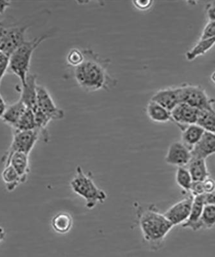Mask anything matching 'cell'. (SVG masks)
Segmentation results:
<instances>
[{
  "mask_svg": "<svg viewBox=\"0 0 215 257\" xmlns=\"http://www.w3.org/2000/svg\"><path fill=\"white\" fill-rule=\"evenodd\" d=\"M83 63L74 69V77L80 88L87 92H95L114 86L116 82L109 74L107 62L91 50H83Z\"/></svg>",
  "mask_w": 215,
  "mask_h": 257,
  "instance_id": "1",
  "label": "cell"
},
{
  "mask_svg": "<svg viewBox=\"0 0 215 257\" xmlns=\"http://www.w3.org/2000/svg\"><path fill=\"white\" fill-rule=\"evenodd\" d=\"M136 216L144 239L154 248H159L173 226L154 205L136 206Z\"/></svg>",
  "mask_w": 215,
  "mask_h": 257,
  "instance_id": "2",
  "label": "cell"
},
{
  "mask_svg": "<svg viewBox=\"0 0 215 257\" xmlns=\"http://www.w3.org/2000/svg\"><path fill=\"white\" fill-rule=\"evenodd\" d=\"M49 36V34H45L34 38L33 40L25 41L9 57V70L18 77L22 86L25 84L27 76L30 73V66L34 51Z\"/></svg>",
  "mask_w": 215,
  "mask_h": 257,
  "instance_id": "3",
  "label": "cell"
},
{
  "mask_svg": "<svg viewBox=\"0 0 215 257\" xmlns=\"http://www.w3.org/2000/svg\"><path fill=\"white\" fill-rule=\"evenodd\" d=\"M70 185L72 191L85 200L86 207L90 210L106 200V193L95 184L91 177L84 173L79 165Z\"/></svg>",
  "mask_w": 215,
  "mask_h": 257,
  "instance_id": "4",
  "label": "cell"
},
{
  "mask_svg": "<svg viewBox=\"0 0 215 257\" xmlns=\"http://www.w3.org/2000/svg\"><path fill=\"white\" fill-rule=\"evenodd\" d=\"M178 89L180 103L188 104L199 111L214 109L215 99L210 97L202 86L183 83L178 86Z\"/></svg>",
  "mask_w": 215,
  "mask_h": 257,
  "instance_id": "5",
  "label": "cell"
},
{
  "mask_svg": "<svg viewBox=\"0 0 215 257\" xmlns=\"http://www.w3.org/2000/svg\"><path fill=\"white\" fill-rule=\"evenodd\" d=\"M28 26L0 27V53L10 57L25 41Z\"/></svg>",
  "mask_w": 215,
  "mask_h": 257,
  "instance_id": "6",
  "label": "cell"
},
{
  "mask_svg": "<svg viewBox=\"0 0 215 257\" xmlns=\"http://www.w3.org/2000/svg\"><path fill=\"white\" fill-rule=\"evenodd\" d=\"M41 133L38 130L13 131V141L5 155L22 153L29 155L40 139Z\"/></svg>",
  "mask_w": 215,
  "mask_h": 257,
  "instance_id": "7",
  "label": "cell"
},
{
  "mask_svg": "<svg viewBox=\"0 0 215 257\" xmlns=\"http://www.w3.org/2000/svg\"><path fill=\"white\" fill-rule=\"evenodd\" d=\"M36 109L49 117L51 120H61L65 116L63 110L59 108L55 104L47 89L40 84H38L37 87V107H36Z\"/></svg>",
  "mask_w": 215,
  "mask_h": 257,
  "instance_id": "8",
  "label": "cell"
},
{
  "mask_svg": "<svg viewBox=\"0 0 215 257\" xmlns=\"http://www.w3.org/2000/svg\"><path fill=\"white\" fill-rule=\"evenodd\" d=\"M193 198L191 195L189 194L188 196L174 204L164 213L173 227L178 225L182 226L188 219L193 205Z\"/></svg>",
  "mask_w": 215,
  "mask_h": 257,
  "instance_id": "9",
  "label": "cell"
},
{
  "mask_svg": "<svg viewBox=\"0 0 215 257\" xmlns=\"http://www.w3.org/2000/svg\"><path fill=\"white\" fill-rule=\"evenodd\" d=\"M192 158L191 151L181 142H174L167 151L164 160L167 164L178 167H187Z\"/></svg>",
  "mask_w": 215,
  "mask_h": 257,
  "instance_id": "10",
  "label": "cell"
},
{
  "mask_svg": "<svg viewBox=\"0 0 215 257\" xmlns=\"http://www.w3.org/2000/svg\"><path fill=\"white\" fill-rule=\"evenodd\" d=\"M199 110L190 105L180 103L171 111V121L178 126L195 124L198 120Z\"/></svg>",
  "mask_w": 215,
  "mask_h": 257,
  "instance_id": "11",
  "label": "cell"
},
{
  "mask_svg": "<svg viewBox=\"0 0 215 257\" xmlns=\"http://www.w3.org/2000/svg\"><path fill=\"white\" fill-rule=\"evenodd\" d=\"M37 76L33 73H29L26 82L20 89V100L25 106L35 111L37 107Z\"/></svg>",
  "mask_w": 215,
  "mask_h": 257,
  "instance_id": "12",
  "label": "cell"
},
{
  "mask_svg": "<svg viewBox=\"0 0 215 257\" xmlns=\"http://www.w3.org/2000/svg\"><path fill=\"white\" fill-rule=\"evenodd\" d=\"M2 162L4 163L5 165H10L15 169L21 177L22 183L27 181L30 172L29 155L22 153L4 155Z\"/></svg>",
  "mask_w": 215,
  "mask_h": 257,
  "instance_id": "13",
  "label": "cell"
},
{
  "mask_svg": "<svg viewBox=\"0 0 215 257\" xmlns=\"http://www.w3.org/2000/svg\"><path fill=\"white\" fill-rule=\"evenodd\" d=\"M151 100L171 112L180 103L178 86L159 89L152 96Z\"/></svg>",
  "mask_w": 215,
  "mask_h": 257,
  "instance_id": "14",
  "label": "cell"
},
{
  "mask_svg": "<svg viewBox=\"0 0 215 257\" xmlns=\"http://www.w3.org/2000/svg\"><path fill=\"white\" fill-rule=\"evenodd\" d=\"M205 205V196L194 197L190 215L187 221L182 225L183 228L189 229L193 231L201 230L200 219Z\"/></svg>",
  "mask_w": 215,
  "mask_h": 257,
  "instance_id": "15",
  "label": "cell"
},
{
  "mask_svg": "<svg viewBox=\"0 0 215 257\" xmlns=\"http://www.w3.org/2000/svg\"><path fill=\"white\" fill-rule=\"evenodd\" d=\"M181 131V142L189 150H193L202 139L205 131L198 124H191L179 127Z\"/></svg>",
  "mask_w": 215,
  "mask_h": 257,
  "instance_id": "16",
  "label": "cell"
},
{
  "mask_svg": "<svg viewBox=\"0 0 215 257\" xmlns=\"http://www.w3.org/2000/svg\"><path fill=\"white\" fill-rule=\"evenodd\" d=\"M215 154V134L205 132L202 139L191 151L192 157L206 160Z\"/></svg>",
  "mask_w": 215,
  "mask_h": 257,
  "instance_id": "17",
  "label": "cell"
},
{
  "mask_svg": "<svg viewBox=\"0 0 215 257\" xmlns=\"http://www.w3.org/2000/svg\"><path fill=\"white\" fill-rule=\"evenodd\" d=\"M27 109L24 103L19 99L13 104L8 105L2 120L6 124L13 128Z\"/></svg>",
  "mask_w": 215,
  "mask_h": 257,
  "instance_id": "18",
  "label": "cell"
},
{
  "mask_svg": "<svg viewBox=\"0 0 215 257\" xmlns=\"http://www.w3.org/2000/svg\"><path fill=\"white\" fill-rule=\"evenodd\" d=\"M186 167L193 181H203L210 177L205 159L192 157Z\"/></svg>",
  "mask_w": 215,
  "mask_h": 257,
  "instance_id": "19",
  "label": "cell"
},
{
  "mask_svg": "<svg viewBox=\"0 0 215 257\" xmlns=\"http://www.w3.org/2000/svg\"><path fill=\"white\" fill-rule=\"evenodd\" d=\"M146 113L151 120L156 123H166L171 121V112L162 105L151 100L146 107Z\"/></svg>",
  "mask_w": 215,
  "mask_h": 257,
  "instance_id": "20",
  "label": "cell"
},
{
  "mask_svg": "<svg viewBox=\"0 0 215 257\" xmlns=\"http://www.w3.org/2000/svg\"><path fill=\"white\" fill-rule=\"evenodd\" d=\"M52 227L56 232L65 234L72 228L73 219L68 213H59L55 215L51 222Z\"/></svg>",
  "mask_w": 215,
  "mask_h": 257,
  "instance_id": "21",
  "label": "cell"
},
{
  "mask_svg": "<svg viewBox=\"0 0 215 257\" xmlns=\"http://www.w3.org/2000/svg\"><path fill=\"white\" fill-rule=\"evenodd\" d=\"M2 178L9 192H13L17 189L18 185L22 183L21 177L10 165H5Z\"/></svg>",
  "mask_w": 215,
  "mask_h": 257,
  "instance_id": "22",
  "label": "cell"
},
{
  "mask_svg": "<svg viewBox=\"0 0 215 257\" xmlns=\"http://www.w3.org/2000/svg\"><path fill=\"white\" fill-rule=\"evenodd\" d=\"M196 124L200 126L205 132L215 134V109L199 111Z\"/></svg>",
  "mask_w": 215,
  "mask_h": 257,
  "instance_id": "23",
  "label": "cell"
},
{
  "mask_svg": "<svg viewBox=\"0 0 215 257\" xmlns=\"http://www.w3.org/2000/svg\"><path fill=\"white\" fill-rule=\"evenodd\" d=\"M175 181L185 194H189L193 181L186 167H178L175 173Z\"/></svg>",
  "mask_w": 215,
  "mask_h": 257,
  "instance_id": "24",
  "label": "cell"
},
{
  "mask_svg": "<svg viewBox=\"0 0 215 257\" xmlns=\"http://www.w3.org/2000/svg\"><path fill=\"white\" fill-rule=\"evenodd\" d=\"M34 130H36L35 115H34L33 110L27 108L13 130L29 131Z\"/></svg>",
  "mask_w": 215,
  "mask_h": 257,
  "instance_id": "25",
  "label": "cell"
},
{
  "mask_svg": "<svg viewBox=\"0 0 215 257\" xmlns=\"http://www.w3.org/2000/svg\"><path fill=\"white\" fill-rule=\"evenodd\" d=\"M201 228L209 229L215 226V204H205L200 219Z\"/></svg>",
  "mask_w": 215,
  "mask_h": 257,
  "instance_id": "26",
  "label": "cell"
},
{
  "mask_svg": "<svg viewBox=\"0 0 215 257\" xmlns=\"http://www.w3.org/2000/svg\"><path fill=\"white\" fill-rule=\"evenodd\" d=\"M84 59L83 50H79L78 48H72L66 57V61L68 64L74 68L77 67L83 63Z\"/></svg>",
  "mask_w": 215,
  "mask_h": 257,
  "instance_id": "27",
  "label": "cell"
},
{
  "mask_svg": "<svg viewBox=\"0 0 215 257\" xmlns=\"http://www.w3.org/2000/svg\"><path fill=\"white\" fill-rule=\"evenodd\" d=\"M9 68V57L0 53V86L2 79Z\"/></svg>",
  "mask_w": 215,
  "mask_h": 257,
  "instance_id": "28",
  "label": "cell"
},
{
  "mask_svg": "<svg viewBox=\"0 0 215 257\" xmlns=\"http://www.w3.org/2000/svg\"><path fill=\"white\" fill-rule=\"evenodd\" d=\"M203 192L205 196L211 194L215 189V181L213 179L208 178L206 180L202 181Z\"/></svg>",
  "mask_w": 215,
  "mask_h": 257,
  "instance_id": "29",
  "label": "cell"
},
{
  "mask_svg": "<svg viewBox=\"0 0 215 257\" xmlns=\"http://www.w3.org/2000/svg\"><path fill=\"white\" fill-rule=\"evenodd\" d=\"M205 13L209 22H215V1L209 2L206 5Z\"/></svg>",
  "mask_w": 215,
  "mask_h": 257,
  "instance_id": "30",
  "label": "cell"
},
{
  "mask_svg": "<svg viewBox=\"0 0 215 257\" xmlns=\"http://www.w3.org/2000/svg\"><path fill=\"white\" fill-rule=\"evenodd\" d=\"M134 4V6L137 9H139L141 11L147 10L150 9V7L152 6L153 2L152 1H136L133 2Z\"/></svg>",
  "mask_w": 215,
  "mask_h": 257,
  "instance_id": "31",
  "label": "cell"
},
{
  "mask_svg": "<svg viewBox=\"0 0 215 257\" xmlns=\"http://www.w3.org/2000/svg\"><path fill=\"white\" fill-rule=\"evenodd\" d=\"M12 2L9 1H0V15H3L7 9L10 8Z\"/></svg>",
  "mask_w": 215,
  "mask_h": 257,
  "instance_id": "32",
  "label": "cell"
},
{
  "mask_svg": "<svg viewBox=\"0 0 215 257\" xmlns=\"http://www.w3.org/2000/svg\"><path fill=\"white\" fill-rule=\"evenodd\" d=\"M7 107H8V105H6L3 96H2L1 93H0V118L2 119V116H4Z\"/></svg>",
  "mask_w": 215,
  "mask_h": 257,
  "instance_id": "33",
  "label": "cell"
},
{
  "mask_svg": "<svg viewBox=\"0 0 215 257\" xmlns=\"http://www.w3.org/2000/svg\"><path fill=\"white\" fill-rule=\"evenodd\" d=\"M205 204H215V189L211 194L205 196Z\"/></svg>",
  "mask_w": 215,
  "mask_h": 257,
  "instance_id": "34",
  "label": "cell"
},
{
  "mask_svg": "<svg viewBox=\"0 0 215 257\" xmlns=\"http://www.w3.org/2000/svg\"><path fill=\"white\" fill-rule=\"evenodd\" d=\"M6 237V231L2 227L0 226V242H2Z\"/></svg>",
  "mask_w": 215,
  "mask_h": 257,
  "instance_id": "35",
  "label": "cell"
},
{
  "mask_svg": "<svg viewBox=\"0 0 215 257\" xmlns=\"http://www.w3.org/2000/svg\"><path fill=\"white\" fill-rule=\"evenodd\" d=\"M211 79L212 82H213V83L215 84V71L211 74Z\"/></svg>",
  "mask_w": 215,
  "mask_h": 257,
  "instance_id": "36",
  "label": "cell"
},
{
  "mask_svg": "<svg viewBox=\"0 0 215 257\" xmlns=\"http://www.w3.org/2000/svg\"><path fill=\"white\" fill-rule=\"evenodd\" d=\"M4 23L2 22H0V27L4 26Z\"/></svg>",
  "mask_w": 215,
  "mask_h": 257,
  "instance_id": "37",
  "label": "cell"
}]
</instances>
